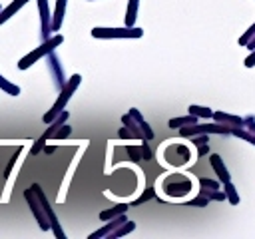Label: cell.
Segmentation results:
<instances>
[{
	"label": "cell",
	"instance_id": "22",
	"mask_svg": "<svg viewBox=\"0 0 255 239\" xmlns=\"http://www.w3.org/2000/svg\"><path fill=\"white\" fill-rule=\"evenodd\" d=\"M187 112L193 114V116H197V118H203V120H213V110H209V108H205V106L191 104V106L187 108Z\"/></svg>",
	"mask_w": 255,
	"mask_h": 239
},
{
	"label": "cell",
	"instance_id": "13",
	"mask_svg": "<svg viewBox=\"0 0 255 239\" xmlns=\"http://www.w3.org/2000/svg\"><path fill=\"white\" fill-rule=\"evenodd\" d=\"M209 163H211V167H213V171H215V175H217V179H219L221 183H227V181H231L229 169L225 167V163H223L221 155H217V153H211V155H209Z\"/></svg>",
	"mask_w": 255,
	"mask_h": 239
},
{
	"label": "cell",
	"instance_id": "1",
	"mask_svg": "<svg viewBox=\"0 0 255 239\" xmlns=\"http://www.w3.org/2000/svg\"><path fill=\"white\" fill-rule=\"evenodd\" d=\"M161 189L169 199H181L193 191V179L183 173H167L161 181Z\"/></svg>",
	"mask_w": 255,
	"mask_h": 239
},
{
	"label": "cell",
	"instance_id": "14",
	"mask_svg": "<svg viewBox=\"0 0 255 239\" xmlns=\"http://www.w3.org/2000/svg\"><path fill=\"white\" fill-rule=\"evenodd\" d=\"M66 4H68V0H56V10H54V16H52V30L54 32H60V28H62L64 14H66Z\"/></svg>",
	"mask_w": 255,
	"mask_h": 239
},
{
	"label": "cell",
	"instance_id": "29",
	"mask_svg": "<svg viewBox=\"0 0 255 239\" xmlns=\"http://www.w3.org/2000/svg\"><path fill=\"white\" fill-rule=\"evenodd\" d=\"M151 197H155V189H153V187H147V189H145V191H143V193H141V195H139L137 199H133V201H131L129 205H141V203L149 201Z\"/></svg>",
	"mask_w": 255,
	"mask_h": 239
},
{
	"label": "cell",
	"instance_id": "43",
	"mask_svg": "<svg viewBox=\"0 0 255 239\" xmlns=\"http://www.w3.org/2000/svg\"><path fill=\"white\" fill-rule=\"evenodd\" d=\"M0 10H2V8H0Z\"/></svg>",
	"mask_w": 255,
	"mask_h": 239
},
{
	"label": "cell",
	"instance_id": "42",
	"mask_svg": "<svg viewBox=\"0 0 255 239\" xmlns=\"http://www.w3.org/2000/svg\"><path fill=\"white\" fill-rule=\"evenodd\" d=\"M90 2H94V0H90Z\"/></svg>",
	"mask_w": 255,
	"mask_h": 239
},
{
	"label": "cell",
	"instance_id": "8",
	"mask_svg": "<svg viewBox=\"0 0 255 239\" xmlns=\"http://www.w3.org/2000/svg\"><path fill=\"white\" fill-rule=\"evenodd\" d=\"M24 199H26V203H28L32 215L36 217L40 229H42V231H48V229H50V219H48V215H46V211H44V207H42V203H40V199L36 197V193H34L32 187H28V189L24 191Z\"/></svg>",
	"mask_w": 255,
	"mask_h": 239
},
{
	"label": "cell",
	"instance_id": "37",
	"mask_svg": "<svg viewBox=\"0 0 255 239\" xmlns=\"http://www.w3.org/2000/svg\"><path fill=\"white\" fill-rule=\"evenodd\" d=\"M243 120H245V123H243V127L255 133V116H247V118H243Z\"/></svg>",
	"mask_w": 255,
	"mask_h": 239
},
{
	"label": "cell",
	"instance_id": "24",
	"mask_svg": "<svg viewBox=\"0 0 255 239\" xmlns=\"http://www.w3.org/2000/svg\"><path fill=\"white\" fill-rule=\"evenodd\" d=\"M231 135H235V137H239V139H245V141H249V143L255 145V133L249 131V129H245L243 125H233Z\"/></svg>",
	"mask_w": 255,
	"mask_h": 239
},
{
	"label": "cell",
	"instance_id": "34",
	"mask_svg": "<svg viewBox=\"0 0 255 239\" xmlns=\"http://www.w3.org/2000/svg\"><path fill=\"white\" fill-rule=\"evenodd\" d=\"M193 145H199V143H209V133H199V135H193L189 137Z\"/></svg>",
	"mask_w": 255,
	"mask_h": 239
},
{
	"label": "cell",
	"instance_id": "21",
	"mask_svg": "<svg viewBox=\"0 0 255 239\" xmlns=\"http://www.w3.org/2000/svg\"><path fill=\"white\" fill-rule=\"evenodd\" d=\"M137 10H139V0H128V10H126V26H135Z\"/></svg>",
	"mask_w": 255,
	"mask_h": 239
},
{
	"label": "cell",
	"instance_id": "30",
	"mask_svg": "<svg viewBox=\"0 0 255 239\" xmlns=\"http://www.w3.org/2000/svg\"><path fill=\"white\" fill-rule=\"evenodd\" d=\"M70 133H72V127H70L68 123H64V125H60V127L54 131L52 139H66V137H70Z\"/></svg>",
	"mask_w": 255,
	"mask_h": 239
},
{
	"label": "cell",
	"instance_id": "31",
	"mask_svg": "<svg viewBox=\"0 0 255 239\" xmlns=\"http://www.w3.org/2000/svg\"><path fill=\"white\" fill-rule=\"evenodd\" d=\"M185 205H193V207H207V205H209V199H207L205 195L197 193V197H193V199L185 201Z\"/></svg>",
	"mask_w": 255,
	"mask_h": 239
},
{
	"label": "cell",
	"instance_id": "2",
	"mask_svg": "<svg viewBox=\"0 0 255 239\" xmlns=\"http://www.w3.org/2000/svg\"><path fill=\"white\" fill-rule=\"evenodd\" d=\"M80 82H82V76H80V74H74V76H72V78H70V80L64 84V88L60 90L58 100L54 102V106H52V108H50V110L44 114V118H42L46 123H50L52 120H56V118H58V116H60V114L66 110V104L70 102V98H72V96H74V92L78 90Z\"/></svg>",
	"mask_w": 255,
	"mask_h": 239
},
{
	"label": "cell",
	"instance_id": "18",
	"mask_svg": "<svg viewBox=\"0 0 255 239\" xmlns=\"http://www.w3.org/2000/svg\"><path fill=\"white\" fill-rule=\"evenodd\" d=\"M122 123H124V125L133 133V137H135V139H141V141L145 139V135H143V131H141V127H139V123H137L129 114H124V116H122Z\"/></svg>",
	"mask_w": 255,
	"mask_h": 239
},
{
	"label": "cell",
	"instance_id": "10",
	"mask_svg": "<svg viewBox=\"0 0 255 239\" xmlns=\"http://www.w3.org/2000/svg\"><path fill=\"white\" fill-rule=\"evenodd\" d=\"M36 2H38V12H40V36H42V40H48L54 36L50 6H48V0H36Z\"/></svg>",
	"mask_w": 255,
	"mask_h": 239
},
{
	"label": "cell",
	"instance_id": "23",
	"mask_svg": "<svg viewBox=\"0 0 255 239\" xmlns=\"http://www.w3.org/2000/svg\"><path fill=\"white\" fill-rule=\"evenodd\" d=\"M133 229H135V223H133V221H126V223H122L116 231H112L106 239H118V237H124V235H128V233H131Z\"/></svg>",
	"mask_w": 255,
	"mask_h": 239
},
{
	"label": "cell",
	"instance_id": "17",
	"mask_svg": "<svg viewBox=\"0 0 255 239\" xmlns=\"http://www.w3.org/2000/svg\"><path fill=\"white\" fill-rule=\"evenodd\" d=\"M26 2H28V0H12L6 8H2V10H0V24H4L6 20H10V18H12V16H14Z\"/></svg>",
	"mask_w": 255,
	"mask_h": 239
},
{
	"label": "cell",
	"instance_id": "11",
	"mask_svg": "<svg viewBox=\"0 0 255 239\" xmlns=\"http://www.w3.org/2000/svg\"><path fill=\"white\" fill-rule=\"evenodd\" d=\"M48 70H50V74H52V78H54L56 88H58V90H62V88H64V84H66L68 80L64 78V70H62L60 60H58V56H56L54 52H50V54H48Z\"/></svg>",
	"mask_w": 255,
	"mask_h": 239
},
{
	"label": "cell",
	"instance_id": "36",
	"mask_svg": "<svg viewBox=\"0 0 255 239\" xmlns=\"http://www.w3.org/2000/svg\"><path fill=\"white\" fill-rule=\"evenodd\" d=\"M118 137H120V139H135V137H133V133H131V131H129L126 125H124V127H120Z\"/></svg>",
	"mask_w": 255,
	"mask_h": 239
},
{
	"label": "cell",
	"instance_id": "41",
	"mask_svg": "<svg viewBox=\"0 0 255 239\" xmlns=\"http://www.w3.org/2000/svg\"><path fill=\"white\" fill-rule=\"evenodd\" d=\"M54 149H56V147H54V145H44V151H46V153H52V151H54Z\"/></svg>",
	"mask_w": 255,
	"mask_h": 239
},
{
	"label": "cell",
	"instance_id": "39",
	"mask_svg": "<svg viewBox=\"0 0 255 239\" xmlns=\"http://www.w3.org/2000/svg\"><path fill=\"white\" fill-rule=\"evenodd\" d=\"M195 147H197V155L209 153V145H207V143H199V145H195Z\"/></svg>",
	"mask_w": 255,
	"mask_h": 239
},
{
	"label": "cell",
	"instance_id": "27",
	"mask_svg": "<svg viewBox=\"0 0 255 239\" xmlns=\"http://www.w3.org/2000/svg\"><path fill=\"white\" fill-rule=\"evenodd\" d=\"M126 151H128V157H129V161H141L143 159V153H141V145H128L126 147Z\"/></svg>",
	"mask_w": 255,
	"mask_h": 239
},
{
	"label": "cell",
	"instance_id": "26",
	"mask_svg": "<svg viewBox=\"0 0 255 239\" xmlns=\"http://www.w3.org/2000/svg\"><path fill=\"white\" fill-rule=\"evenodd\" d=\"M0 90L6 92L8 96H20V88L16 84H12L10 80H6L2 74H0Z\"/></svg>",
	"mask_w": 255,
	"mask_h": 239
},
{
	"label": "cell",
	"instance_id": "40",
	"mask_svg": "<svg viewBox=\"0 0 255 239\" xmlns=\"http://www.w3.org/2000/svg\"><path fill=\"white\" fill-rule=\"evenodd\" d=\"M247 48H249V52H251V50H255V36H253V38L247 42Z\"/></svg>",
	"mask_w": 255,
	"mask_h": 239
},
{
	"label": "cell",
	"instance_id": "19",
	"mask_svg": "<svg viewBox=\"0 0 255 239\" xmlns=\"http://www.w3.org/2000/svg\"><path fill=\"white\" fill-rule=\"evenodd\" d=\"M197 116H193V114H187V116H179V118H171L169 121H167V127H171V129H179V127H183V125H191V123H197Z\"/></svg>",
	"mask_w": 255,
	"mask_h": 239
},
{
	"label": "cell",
	"instance_id": "25",
	"mask_svg": "<svg viewBox=\"0 0 255 239\" xmlns=\"http://www.w3.org/2000/svg\"><path fill=\"white\" fill-rule=\"evenodd\" d=\"M223 191H225L227 201H229L231 205H239V193H237V189H235V185H233L231 181L223 183Z\"/></svg>",
	"mask_w": 255,
	"mask_h": 239
},
{
	"label": "cell",
	"instance_id": "16",
	"mask_svg": "<svg viewBox=\"0 0 255 239\" xmlns=\"http://www.w3.org/2000/svg\"><path fill=\"white\" fill-rule=\"evenodd\" d=\"M128 209H129V203H118V205H114V207H108V209L100 211V219H102V221H110V219H114V217L126 213Z\"/></svg>",
	"mask_w": 255,
	"mask_h": 239
},
{
	"label": "cell",
	"instance_id": "6",
	"mask_svg": "<svg viewBox=\"0 0 255 239\" xmlns=\"http://www.w3.org/2000/svg\"><path fill=\"white\" fill-rule=\"evenodd\" d=\"M32 189H34L36 197L40 199V203H42V207H44V211H46V215H48V219H50V229H52V233H54L58 239H66V233H64V229H62V225H60V221H58V217H56V213H54V209H52V205H50L46 193L42 191V187H40L38 183H32Z\"/></svg>",
	"mask_w": 255,
	"mask_h": 239
},
{
	"label": "cell",
	"instance_id": "3",
	"mask_svg": "<svg viewBox=\"0 0 255 239\" xmlns=\"http://www.w3.org/2000/svg\"><path fill=\"white\" fill-rule=\"evenodd\" d=\"M62 42H64V36H62V34H54L52 38L42 40V44H40L38 48H34V50L28 52L24 58H20L18 68H20V70H28V68H30L32 64H36L40 58H44V56H48L50 52H54V48H58Z\"/></svg>",
	"mask_w": 255,
	"mask_h": 239
},
{
	"label": "cell",
	"instance_id": "35",
	"mask_svg": "<svg viewBox=\"0 0 255 239\" xmlns=\"http://www.w3.org/2000/svg\"><path fill=\"white\" fill-rule=\"evenodd\" d=\"M141 153H143V161H149L153 155H151V149H149V143H147V139H143V143H141Z\"/></svg>",
	"mask_w": 255,
	"mask_h": 239
},
{
	"label": "cell",
	"instance_id": "9",
	"mask_svg": "<svg viewBox=\"0 0 255 239\" xmlns=\"http://www.w3.org/2000/svg\"><path fill=\"white\" fill-rule=\"evenodd\" d=\"M167 143H169V145L165 147L163 157H165V161H167L169 165L181 167V165H185V163H189V161H191V153H189L187 145L173 143V141H167Z\"/></svg>",
	"mask_w": 255,
	"mask_h": 239
},
{
	"label": "cell",
	"instance_id": "5",
	"mask_svg": "<svg viewBox=\"0 0 255 239\" xmlns=\"http://www.w3.org/2000/svg\"><path fill=\"white\" fill-rule=\"evenodd\" d=\"M90 34L94 38H104V40H110V38H141L143 30L137 28V26H124V28H102V26H96V28H92Z\"/></svg>",
	"mask_w": 255,
	"mask_h": 239
},
{
	"label": "cell",
	"instance_id": "32",
	"mask_svg": "<svg viewBox=\"0 0 255 239\" xmlns=\"http://www.w3.org/2000/svg\"><path fill=\"white\" fill-rule=\"evenodd\" d=\"M253 36H255V22H253V24L239 36V46H247V42H249Z\"/></svg>",
	"mask_w": 255,
	"mask_h": 239
},
{
	"label": "cell",
	"instance_id": "4",
	"mask_svg": "<svg viewBox=\"0 0 255 239\" xmlns=\"http://www.w3.org/2000/svg\"><path fill=\"white\" fill-rule=\"evenodd\" d=\"M233 125L229 123H221V121H215V123H191V125H183L179 127V135L181 137H193V135H199V133H219V135H225V133H231Z\"/></svg>",
	"mask_w": 255,
	"mask_h": 239
},
{
	"label": "cell",
	"instance_id": "12",
	"mask_svg": "<svg viewBox=\"0 0 255 239\" xmlns=\"http://www.w3.org/2000/svg\"><path fill=\"white\" fill-rule=\"evenodd\" d=\"M128 221V217H126V213H122V215H118V217H114V219H110L104 227H100L98 231H94V233H90V239H104V237H108L112 231H116L122 223H126Z\"/></svg>",
	"mask_w": 255,
	"mask_h": 239
},
{
	"label": "cell",
	"instance_id": "33",
	"mask_svg": "<svg viewBox=\"0 0 255 239\" xmlns=\"http://www.w3.org/2000/svg\"><path fill=\"white\" fill-rule=\"evenodd\" d=\"M20 151H22V145H18V147H16V151L12 153V157H10V161H8V165H6V169H4V177H10V171H12V167H14V163H16V159H18V155H20Z\"/></svg>",
	"mask_w": 255,
	"mask_h": 239
},
{
	"label": "cell",
	"instance_id": "20",
	"mask_svg": "<svg viewBox=\"0 0 255 239\" xmlns=\"http://www.w3.org/2000/svg\"><path fill=\"white\" fill-rule=\"evenodd\" d=\"M213 120L215 121H221V123H229V125H243L245 123L243 118L231 116V114H225V112H213Z\"/></svg>",
	"mask_w": 255,
	"mask_h": 239
},
{
	"label": "cell",
	"instance_id": "7",
	"mask_svg": "<svg viewBox=\"0 0 255 239\" xmlns=\"http://www.w3.org/2000/svg\"><path fill=\"white\" fill-rule=\"evenodd\" d=\"M68 118H70V114H68V112L64 110V112H62V114H60V116H58L56 120H52V121L48 123V127L44 129V133H42V135H40V137H38V139L34 141V145H32V149H30V155H38V153H40V151L44 149L46 141H48V139H50V137L54 135V131H56V129H58L60 125H64V123L68 121Z\"/></svg>",
	"mask_w": 255,
	"mask_h": 239
},
{
	"label": "cell",
	"instance_id": "28",
	"mask_svg": "<svg viewBox=\"0 0 255 239\" xmlns=\"http://www.w3.org/2000/svg\"><path fill=\"white\" fill-rule=\"evenodd\" d=\"M221 181L219 179H209V177H199V187H205V189H221Z\"/></svg>",
	"mask_w": 255,
	"mask_h": 239
},
{
	"label": "cell",
	"instance_id": "15",
	"mask_svg": "<svg viewBox=\"0 0 255 239\" xmlns=\"http://www.w3.org/2000/svg\"><path fill=\"white\" fill-rule=\"evenodd\" d=\"M128 114H129V116H131V118H133V120L139 123V127H141V131H143L145 139H147V141H149V139H153V129H151V127H149V123L143 120V116L139 114V110H137V108H131Z\"/></svg>",
	"mask_w": 255,
	"mask_h": 239
},
{
	"label": "cell",
	"instance_id": "38",
	"mask_svg": "<svg viewBox=\"0 0 255 239\" xmlns=\"http://www.w3.org/2000/svg\"><path fill=\"white\" fill-rule=\"evenodd\" d=\"M243 64H245V68H253L255 66V50L249 52V56L243 60Z\"/></svg>",
	"mask_w": 255,
	"mask_h": 239
}]
</instances>
